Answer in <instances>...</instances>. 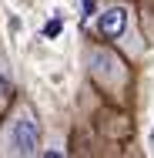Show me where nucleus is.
I'll use <instances>...</instances> for the list:
<instances>
[{"label":"nucleus","mask_w":154,"mask_h":158,"mask_svg":"<svg viewBox=\"0 0 154 158\" xmlns=\"http://www.w3.org/2000/svg\"><path fill=\"white\" fill-rule=\"evenodd\" d=\"M91 34L117 47L134 64L148 54V34L134 0H97L91 10Z\"/></svg>","instance_id":"nucleus-1"},{"label":"nucleus","mask_w":154,"mask_h":158,"mask_svg":"<svg viewBox=\"0 0 154 158\" xmlns=\"http://www.w3.org/2000/svg\"><path fill=\"white\" fill-rule=\"evenodd\" d=\"M81 57H84L87 81L104 98H111L114 104H127L131 101V91H134V61L131 57H124L117 47H111L107 40H101L94 34L84 40Z\"/></svg>","instance_id":"nucleus-2"},{"label":"nucleus","mask_w":154,"mask_h":158,"mask_svg":"<svg viewBox=\"0 0 154 158\" xmlns=\"http://www.w3.org/2000/svg\"><path fill=\"white\" fill-rule=\"evenodd\" d=\"M44 155V118L30 98L17 94L0 118V158Z\"/></svg>","instance_id":"nucleus-3"},{"label":"nucleus","mask_w":154,"mask_h":158,"mask_svg":"<svg viewBox=\"0 0 154 158\" xmlns=\"http://www.w3.org/2000/svg\"><path fill=\"white\" fill-rule=\"evenodd\" d=\"M14 98H17V88H14V74L0 64V118H3V111L14 104Z\"/></svg>","instance_id":"nucleus-4"}]
</instances>
